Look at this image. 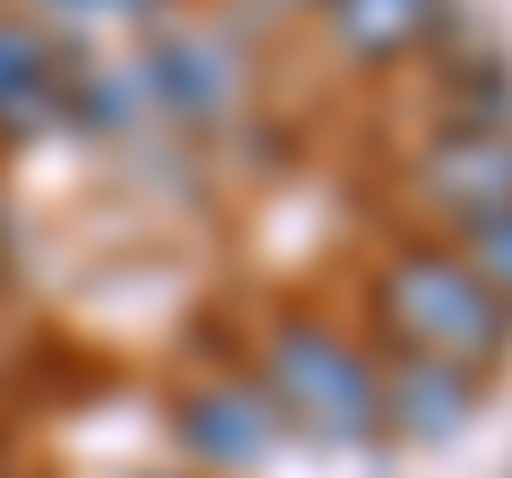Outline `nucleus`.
<instances>
[{
	"label": "nucleus",
	"instance_id": "obj_2",
	"mask_svg": "<svg viewBox=\"0 0 512 478\" xmlns=\"http://www.w3.org/2000/svg\"><path fill=\"white\" fill-rule=\"evenodd\" d=\"M256 385L308 444H376V350L325 316H274L256 342Z\"/></svg>",
	"mask_w": 512,
	"mask_h": 478
},
{
	"label": "nucleus",
	"instance_id": "obj_11",
	"mask_svg": "<svg viewBox=\"0 0 512 478\" xmlns=\"http://www.w3.org/2000/svg\"><path fill=\"white\" fill-rule=\"evenodd\" d=\"M18 9L52 35V26H94V18H154L163 0H18Z\"/></svg>",
	"mask_w": 512,
	"mask_h": 478
},
{
	"label": "nucleus",
	"instance_id": "obj_5",
	"mask_svg": "<svg viewBox=\"0 0 512 478\" xmlns=\"http://www.w3.org/2000/svg\"><path fill=\"white\" fill-rule=\"evenodd\" d=\"M137 86H146L154 111L205 129L222 111H239V94H248V52H239L231 35H214V26H154L146 60H137Z\"/></svg>",
	"mask_w": 512,
	"mask_h": 478
},
{
	"label": "nucleus",
	"instance_id": "obj_13",
	"mask_svg": "<svg viewBox=\"0 0 512 478\" xmlns=\"http://www.w3.org/2000/svg\"><path fill=\"white\" fill-rule=\"evenodd\" d=\"M504 478H512V470H504Z\"/></svg>",
	"mask_w": 512,
	"mask_h": 478
},
{
	"label": "nucleus",
	"instance_id": "obj_12",
	"mask_svg": "<svg viewBox=\"0 0 512 478\" xmlns=\"http://www.w3.org/2000/svg\"><path fill=\"white\" fill-rule=\"evenodd\" d=\"M282 9H325V0H282Z\"/></svg>",
	"mask_w": 512,
	"mask_h": 478
},
{
	"label": "nucleus",
	"instance_id": "obj_6",
	"mask_svg": "<svg viewBox=\"0 0 512 478\" xmlns=\"http://www.w3.org/2000/svg\"><path fill=\"white\" fill-rule=\"evenodd\" d=\"M478 419V376L444 359H376V436L402 444H453Z\"/></svg>",
	"mask_w": 512,
	"mask_h": 478
},
{
	"label": "nucleus",
	"instance_id": "obj_1",
	"mask_svg": "<svg viewBox=\"0 0 512 478\" xmlns=\"http://www.w3.org/2000/svg\"><path fill=\"white\" fill-rule=\"evenodd\" d=\"M367 316H376V359H444V368L487 385L512 359V308L470 274L453 239H402L367 274Z\"/></svg>",
	"mask_w": 512,
	"mask_h": 478
},
{
	"label": "nucleus",
	"instance_id": "obj_8",
	"mask_svg": "<svg viewBox=\"0 0 512 478\" xmlns=\"http://www.w3.org/2000/svg\"><path fill=\"white\" fill-rule=\"evenodd\" d=\"M60 94H69V69H60V43L43 35L35 18H0V137L52 129Z\"/></svg>",
	"mask_w": 512,
	"mask_h": 478
},
{
	"label": "nucleus",
	"instance_id": "obj_9",
	"mask_svg": "<svg viewBox=\"0 0 512 478\" xmlns=\"http://www.w3.org/2000/svg\"><path fill=\"white\" fill-rule=\"evenodd\" d=\"M137 111H146L137 69H77L69 94H60V120H77V129H128Z\"/></svg>",
	"mask_w": 512,
	"mask_h": 478
},
{
	"label": "nucleus",
	"instance_id": "obj_7",
	"mask_svg": "<svg viewBox=\"0 0 512 478\" xmlns=\"http://www.w3.org/2000/svg\"><path fill=\"white\" fill-rule=\"evenodd\" d=\"M325 43L350 60V69H402V60L436 52L453 35V0H325Z\"/></svg>",
	"mask_w": 512,
	"mask_h": 478
},
{
	"label": "nucleus",
	"instance_id": "obj_3",
	"mask_svg": "<svg viewBox=\"0 0 512 478\" xmlns=\"http://www.w3.org/2000/svg\"><path fill=\"white\" fill-rule=\"evenodd\" d=\"M171 436H180V453L197 461V470H214V478H256L265 461L282 453L291 427H282V410L265 402L256 376L222 368V376H197V385L171 393Z\"/></svg>",
	"mask_w": 512,
	"mask_h": 478
},
{
	"label": "nucleus",
	"instance_id": "obj_4",
	"mask_svg": "<svg viewBox=\"0 0 512 478\" xmlns=\"http://www.w3.org/2000/svg\"><path fill=\"white\" fill-rule=\"evenodd\" d=\"M410 205L444 231H470V222L504 214L512 205V129H436L410 154Z\"/></svg>",
	"mask_w": 512,
	"mask_h": 478
},
{
	"label": "nucleus",
	"instance_id": "obj_10",
	"mask_svg": "<svg viewBox=\"0 0 512 478\" xmlns=\"http://www.w3.org/2000/svg\"><path fill=\"white\" fill-rule=\"evenodd\" d=\"M453 248L470 257V274H478V282H487V291L512 308V205H504V214H487V222H470Z\"/></svg>",
	"mask_w": 512,
	"mask_h": 478
}]
</instances>
